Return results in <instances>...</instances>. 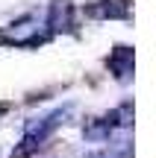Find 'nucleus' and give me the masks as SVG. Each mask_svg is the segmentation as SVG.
I'll use <instances>...</instances> for the list:
<instances>
[]
</instances>
